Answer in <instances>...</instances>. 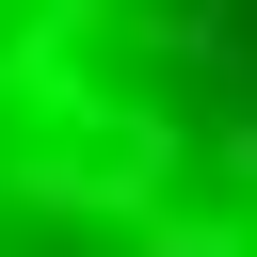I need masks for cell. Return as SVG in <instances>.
Here are the masks:
<instances>
[{"label": "cell", "instance_id": "1", "mask_svg": "<svg viewBox=\"0 0 257 257\" xmlns=\"http://www.w3.org/2000/svg\"><path fill=\"white\" fill-rule=\"evenodd\" d=\"M0 257H257V0H0Z\"/></svg>", "mask_w": 257, "mask_h": 257}]
</instances>
